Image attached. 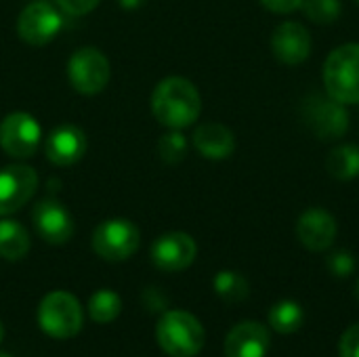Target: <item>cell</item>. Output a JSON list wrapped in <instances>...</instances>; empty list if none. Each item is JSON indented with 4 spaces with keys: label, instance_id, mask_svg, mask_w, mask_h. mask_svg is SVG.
<instances>
[{
    "label": "cell",
    "instance_id": "cell-26",
    "mask_svg": "<svg viewBox=\"0 0 359 357\" xmlns=\"http://www.w3.org/2000/svg\"><path fill=\"white\" fill-rule=\"evenodd\" d=\"M339 356L341 357H359V324H353L345 330L339 343Z\"/></svg>",
    "mask_w": 359,
    "mask_h": 357
},
{
    "label": "cell",
    "instance_id": "cell-5",
    "mask_svg": "<svg viewBox=\"0 0 359 357\" xmlns=\"http://www.w3.org/2000/svg\"><path fill=\"white\" fill-rule=\"evenodd\" d=\"M38 324L53 339H72L82 330V307L69 292H48L38 307Z\"/></svg>",
    "mask_w": 359,
    "mask_h": 357
},
{
    "label": "cell",
    "instance_id": "cell-30",
    "mask_svg": "<svg viewBox=\"0 0 359 357\" xmlns=\"http://www.w3.org/2000/svg\"><path fill=\"white\" fill-rule=\"evenodd\" d=\"M2 337H4V328H2V322H0V341H2Z\"/></svg>",
    "mask_w": 359,
    "mask_h": 357
},
{
    "label": "cell",
    "instance_id": "cell-29",
    "mask_svg": "<svg viewBox=\"0 0 359 357\" xmlns=\"http://www.w3.org/2000/svg\"><path fill=\"white\" fill-rule=\"evenodd\" d=\"M118 2H120V6H122V8H126V11H135V8L143 6V2H145V0H118Z\"/></svg>",
    "mask_w": 359,
    "mask_h": 357
},
{
    "label": "cell",
    "instance_id": "cell-14",
    "mask_svg": "<svg viewBox=\"0 0 359 357\" xmlns=\"http://www.w3.org/2000/svg\"><path fill=\"white\" fill-rule=\"evenodd\" d=\"M311 36L309 29L299 21H284L273 29L271 50L278 61L286 65H299L311 55Z\"/></svg>",
    "mask_w": 359,
    "mask_h": 357
},
{
    "label": "cell",
    "instance_id": "cell-23",
    "mask_svg": "<svg viewBox=\"0 0 359 357\" xmlns=\"http://www.w3.org/2000/svg\"><path fill=\"white\" fill-rule=\"evenodd\" d=\"M301 11L309 21L326 25V23H334L341 17L343 6L341 0H303Z\"/></svg>",
    "mask_w": 359,
    "mask_h": 357
},
{
    "label": "cell",
    "instance_id": "cell-19",
    "mask_svg": "<svg viewBox=\"0 0 359 357\" xmlns=\"http://www.w3.org/2000/svg\"><path fill=\"white\" fill-rule=\"evenodd\" d=\"M326 170L339 181H351L359 175V147L353 143L337 145L326 158Z\"/></svg>",
    "mask_w": 359,
    "mask_h": 357
},
{
    "label": "cell",
    "instance_id": "cell-16",
    "mask_svg": "<svg viewBox=\"0 0 359 357\" xmlns=\"http://www.w3.org/2000/svg\"><path fill=\"white\" fill-rule=\"evenodd\" d=\"M44 149L55 166H72L86 154V135L76 124H61L46 137Z\"/></svg>",
    "mask_w": 359,
    "mask_h": 357
},
{
    "label": "cell",
    "instance_id": "cell-12",
    "mask_svg": "<svg viewBox=\"0 0 359 357\" xmlns=\"http://www.w3.org/2000/svg\"><path fill=\"white\" fill-rule=\"evenodd\" d=\"M32 221L38 236L48 244H65L74 236V219L57 200H42L32 210Z\"/></svg>",
    "mask_w": 359,
    "mask_h": 357
},
{
    "label": "cell",
    "instance_id": "cell-28",
    "mask_svg": "<svg viewBox=\"0 0 359 357\" xmlns=\"http://www.w3.org/2000/svg\"><path fill=\"white\" fill-rule=\"evenodd\" d=\"M261 4L273 13H280V15H286V13H292L297 8H301L303 0H261Z\"/></svg>",
    "mask_w": 359,
    "mask_h": 357
},
{
    "label": "cell",
    "instance_id": "cell-8",
    "mask_svg": "<svg viewBox=\"0 0 359 357\" xmlns=\"http://www.w3.org/2000/svg\"><path fill=\"white\" fill-rule=\"evenodd\" d=\"M63 27V15L48 2L27 4L17 19V34L32 46H44L57 38Z\"/></svg>",
    "mask_w": 359,
    "mask_h": 357
},
{
    "label": "cell",
    "instance_id": "cell-17",
    "mask_svg": "<svg viewBox=\"0 0 359 357\" xmlns=\"http://www.w3.org/2000/svg\"><path fill=\"white\" fill-rule=\"evenodd\" d=\"M194 145L208 160H225L236 149V137L221 122H204L194 133Z\"/></svg>",
    "mask_w": 359,
    "mask_h": 357
},
{
    "label": "cell",
    "instance_id": "cell-9",
    "mask_svg": "<svg viewBox=\"0 0 359 357\" xmlns=\"http://www.w3.org/2000/svg\"><path fill=\"white\" fill-rule=\"evenodd\" d=\"M42 130L34 116L13 112L0 122V147L11 158H29L38 149Z\"/></svg>",
    "mask_w": 359,
    "mask_h": 357
},
{
    "label": "cell",
    "instance_id": "cell-32",
    "mask_svg": "<svg viewBox=\"0 0 359 357\" xmlns=\"http://www.w3.org/2000/svg\"><path fill=\"white\" fill-rule=\"evenodd\" d=\"M0 357H11V356H6V353H0Z\"/></svg>",
    "mask_w": 359,
    "mask_h": 357
},
{
    "label": "cell",
    "instance_id": "cell-33",
    "mask_svg": "<svg viewBox=\"0 0 359 357\" xmlns=\"http://www.w3.org/2000/svg\"><path fill=\"white\" fill-rule=\"evenodd\" d=\"M358 2H359V0H358Z\"/></svg>",
    "mask_w": 359,
    "mask_h": 357
},
{
    "label": "cell",
    "instance_id": "cell-6",
    "mask_svg": "<svg viewBox=\"0 0 359 357\" xmlns=\"http://www.w3.org/2000/svg\"><path fill=\"white\" fill-rule=\"evenodd\" d=\"M139 242V229L128 219H107L93 234L95 252L109 263L126 261L130 255L137 252Z\"/></svg>",
    "mask_w": 359,
    "mask_h": 357
},
{
    "label": "cell",
    "instance_id": "cell-21",
    "mask_svg": "<svg viewBox=\"0 0 359 357\" xmlns=\"http://www.w3.org/2000/svg\"><path fill=\"white\" fill-rule=\"evenodd\" d=\"M212 286H215V292H217L225 303H242V301H246L248 295H250L248 280H246L242 274L229 271V269L219 271V274L215 276Z\"/></svg>",
    "mask_w": 359,
    "mask_h": 357
},
{
    "label": "cell",
    "instance_id": "cell-10",
    "mask_svg": "<svg viewBox=\"0 0 359 357\" xmlns=\"http://www.w3.org/2000/svg\"><path fill=\"white\" fill-rule=\"evenodd\" d=\"M38 187V175L25 164H11L0 170V217L23 208Z\"/></svg>",
    "mask_w": 359,
    "mask_h": 357
},
{
    "label": "cell",
    "instance_id": "cell-27",
    "mask_svg": "<svg viewBox=\"0 0 359 357\" xmlns=\"http://www.w3.org/2000/svg\"><path fill=\"white\" fill-rule=\"evenodd\" d=\"M55 2L61 6V11H63V13L78 17V15H86V13H90V11H93L101 0H55Z\"/></svg>",
    "mask_w": 359,
    "mask_h": 357
},
{
    "label": "cell",
    "instance_id": "cell-3",
    "mask_svg": "<svg viewBox=\"0 0 359 357\" xmlns=\"http://www.w3.org/2000/svg\"><path fill=\"white\" fill-rule=\"evenodd\" d=\"M158 343L170 357H196L204 347V328L189 311H166L156 328Z\"/></svg>",
    "mask_w": 359,
    "mask_h": 357
},
{
    "label": "cell",
    "instance_id": "cell-31",
    "mask_svg": "<svg viewBox=\"0 0 359 357\" xmlns=\"http://www.w3.org/2000/svg\"><path fill=\"white\" fill-rule=\"evenodd\" d=\"M355 292H358V299H359V280H358V288H355Z\"/></svg>",
    "mask_w": 359,
    "mask_h": 357
},
{
    "label": "cell",
    "instance_id": "cell-20",
    "mask_svg": "<svg viewBox=\"0 0 359 357\" xmlns=\"http://www.w3.org/2000/svg\"><path fill=\"white\" fill-rule=\"evenodd\" d=\"M305 322V311L294 301H280L269 311V324L280 335H292L299 332Z\"/></svg>",
    "mask_w": 359,
    "mask_h": 357
},
{
    "label": "cell",
    "instance_id": "cell-13",
    "mask_svg": "<svg viewBox=\"0 0 359 357\" xmlns=\"http://www.w3.org/2000/svg\"><path fill=\"white\" fill-rule=\"evenodd\" d=\"M337 219L324 208H309L297 221V238L311 252L328 250L337 240Z\"/></svg>",
    "mask_w": 359,
    "mask_h": 357
},
{
    "label": "cell",
    "instance_id": "cell-11",
    "mask_svg": "<svg viewBox=\"0 0 359 357\" xmlns=\"http://www.w3.org/2000/svg\"><path fill=\"white\" fill-rule=\"evenodd\" d=\"M196 240L183 231L164 234L151 246V261L162 271H183L196 261Z\"/></svg>",
    "mask_w": 359,
    "mask_h": 357
},
{
    "label": "cell",
    "instance_id": "cell-2",
    "mask_svg": "<svg viewBox=\"0 0 359 357\" xmlns=\"http://www.w3.org/2000/svg\"><path fill=\"white\" fill-rule=\"evenodd\" d=\"M324 88L343 105L359 103V42L341 44L326 57Z\"/></svg>",
    "mask_w": 359,
    "mask_h": 357
},
{
    "label": "cell",
    "instance_id": "cell-22",
    "mask_svg": "<svg viewBox=\"0 0 359 357\" xmlns=\"http://www.w3.org/2000/svg\"><path fill=\"white\" fill-rule=\"evenodd\" d=\"M122 311V301L114 290H97L88 301V314L95 322H114Z\"/></svg>",
    "mask_w": 359,
    "mask_h": 357
},
{
    "label": "cell",
    "instance_id": "cell-1",
    "mask_svg": "<svg viewBox=\"0 0 359 357\" xmlns=\"http://www.w3.org/2000/svg\"><path fill=\"white\" fill-rule=\"evenodd\" d=\"M151 112L156 120L172 130L191 126L202 112V97L187 78H166L151 93Z\"/></svg>",
    "mask_w": 359,
    "mask_h": 357
},
{
    "label": "cell",
    "instance_id": "cell-18",
    "mask_svg": "<svg viewBox=\"0 0 359 357\" xmlns=\"http://www.w3.org/2000/svg\"><path fill=\"white\" fill-rule=\"evenodd\" d=\"M29 250V234L13 219L0 221V257L6 261H19Z\"/></svg>",
    "mask_w": 359,
    "mask_h": 357
},
{
    "label": "cell",
    "instance_id": "cell-7",
    "mask_svg": "<svg viewBox=\"0 0 359 357\" xmlns=\"http://www.w3.org/2000/svg\"><path fill=\"white\" fill-rule=\"evenodd\" d=\"M109 61L93 46L78 48L67 61V78L72 86L82 95H97L109 82Z\"/></svg>",
    "mask_w": 359,
    "mask_h": 357
},
{
    "label": "cell",
    "instance_id": "cell-24",
    "mask_svg": "<svg viewBox=\"0 0 359 357\" xmlns=\"http://www.w3.org/2000/svg\"><path fill=\"white\" fill-rule=\"evenodd\" d=\"M158 154L166 164H177L187 154V139L179 130L166 133L158 141Z\"/></svg>",
    "mask_w": 359,
    "mask_h": 357
},
{
    "label": "cell",
    "instance_id": "cell-25",
    "mask_svg": "<svg viewBox=\"0 0 359 357\" xmlns=\"http://www.w3.org/2000/svg\"><path fill=\"white\" fill-rule=\"evenodd\" d=\"M326 267L337 278H349L355 271V259L349 250H334L328 255Z\"/></svg>",
    "mask_w": 359,
    "mask_h": 357
},
{
    "label": "cell",
    "instance_id": "cell-15",
    "mask_svg": "<svg viewBox=\"0 0 359 357\" xmlns=\"http://www.w3.org/2000/svg\"><path fill=\"white\" fill-rule=\"evenodd\" d=\"M271 347L269 330L259 322L233 326L225 339V357H265Z\"/></svg>",
    "mask_w": 359,
    "mask_h": 357
},
{
    "label": "cell",
    "instance_id": "cell-4",
    "mask_svg": "<svg viewBox=\"0 0 359 357\" xmlns=\"http://www.w3.org/2000/svg\"><path fill=\"white\" fill-rule=\"evenodd\" d=\"M301 118L320 141H339L349 130L345 105L328 93H311L303 99Z\"/></svg>",
    "mask_w": 359,
    "mask_h": 357
}]
</instances>
